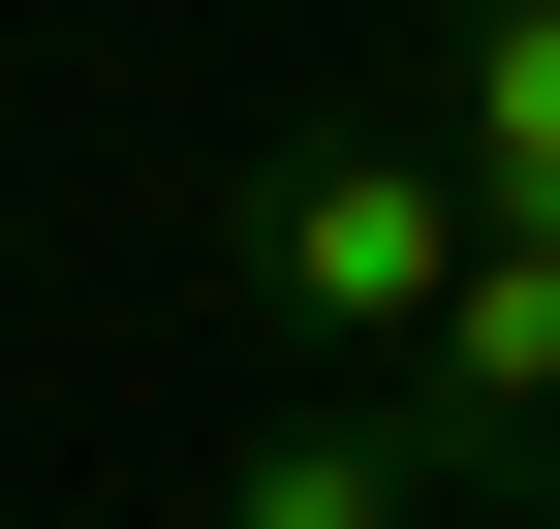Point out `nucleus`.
<instances>
[{"label":"nucleus","mask_w":560,"mask_h":529,"mask_svg":"<svg viewBox=\"0 0 560 529\" xmlns=\"http://www.w3.org/2000/svg\"><path fill=\"white\" fill-rule=\"evenodd\" d=\"M436 498H467V468H436L405 374H280L219 468H187V529H436Z\"/></svg>","instance_id":"nucleus-2"},{"label":"nucleus","mask_w":560,"mask_h":529,"mask_svg":"<svg viewBox=\"0 0 560 529\" xmlns=\"http://www.w3.org/2000/svg\"><path fill=\"white\" fill-rule=\"evenodd\" d=\"M436 187H467V249H560V0H436Z\"/></svg>","instance_id":"nucleus-4"},{"label":"nucleus","mask_w":560,"mask_h":529,"mask_svg":"<svg viewBox=\"0 0 560 529\" xmlns=\"http://www.w3.org/2000/svg\"><path fill=\"white\" fill-rule=\"evenodd\" d=\"M405 405H436V468L499 498V529H560V249H467L436 343H405Z\"/></svg>","instance_id":"nucleus-3"},{"label":"nucleus","mask_w":560,"mask_h":529,"mask_svg":"<svg viewBox=\"0 0 560 529\" xmlns=\"http://www.w3.org/2000/svg\"><path fill=\"white\" fill-rule=\"evenodd\" d=\"M436 281H467L436 125H280V156L219 187V311H249V343H312V374H405V343H436Z\"/></svg>","instance_id":"nucleus-1"}]
</instances>
